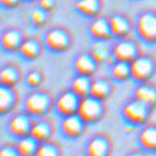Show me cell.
Masks as SVG:
<instances>
[{
	"instance_id": "6da1fadb",
	"label": "cell",
	"mask_w": 156,
	"mask_h": 156,
	"mask_svg": "<svg viewBox=\"0 0 156 156\" xmlns=\"http://www.w3.org/2000/svg\"><path fill=\"white\" fill-rule=\"evenodd\" d=\"M53 107V101L47 92H32L25 98L23 108L31 116H44Z\"/></svg>"
},
{
	"instance_id": "7a4b0ae2",
	"label": "cell",
	"mask_w": 156,
	"mask_h": 156,
	"mask_svg": "<svg viewBox=\"0 0 156 156\" xmlns=\"http://www.w3.org/2000/svg\"><path fill=\"white\" fill-rule=\"evenodd\" d=\"M152 108H150L147 105L133 98L122 107V118L130 125H142L148 120Z\"/></svg>"
},
{
	"instance_id": "3957f363",
	"label": "cell",
	"mask_w": 156,
	"mask_h": 156,
	"mask_svg": "<svg viewBox=\"0 0 156 156\" xmlns=\"http://www.w3.org/2000/svg\"><path fill=\"white\" fill-rule=\"evenodd\" d=\"M77 115L83 119L85 124L96 122L103 116V105L102 101L88 96L80 99V105L77 108Z\"/></svg>"
},
{
	"instance_id": "277c9868",
	"label": "cell",
	"mask_w": 156,
	"mask_h": 156,
	"mask_svg": "<svg viewBox=\"0 0 156 156\" xmlns=\"http://www.w3.org/2000/svg\"><path fill=\"white\" fill-rule=\"evenodd\" d=\"M80 97L75 94L72 90H67L62 93L61 96L55 99L54 102V110L57 111L59 115L65 116H70V115H75L77 114V108L80 105Z\"/></svg>"
},
{
	"instance_id": "5b68a950",
	"label": "cell",
	"mask_w": 156,
	"mask_h": 156,
	"mask_svg": "<svg viewBox=\"0 0 156 156\" xmlns=\"http://www.w3.org/2000/svg\"><path fill=\"white\" fill-rule=\"evenodd\" d=\"M155 63L150 57H138L130 62V74L134 80L146 83L154 75Z\"/></svg>"
},
{
	"instance_id": "8992f818",
	"label": "cell",
	"mask_w": 156,
	"mask_h": 156,
	"mask_svg": "<svg viewBox=\"0 0 156 156\" xmlns=\"http://www.w3.org/2000/svg\"><path fill=\"white\" fill-rule=\"evenodd\" d=\"M137 32L144 41H156V14L143 13L137 21Z\"/></svg>"
},
{
	"instance_id": "52a82bcc",
	"label": "cell",
	"mask_w": 156,
	"mask_h": 156,
	"mask_svg": "<svg viewBox=\"0 0 156 156\" xmlns=\"http://www.w3.org/2000/svg\"><path fill=\"white\" fill-rule=\"evenodd\" d=\"M112 58L116 62H133L138 57V48L133 41L130 40H120L115 44L111 52Z\"/></svg>"
},
{
	"instance_id": "ba28073f",
	"label": "cell",
	"mask_w": 156,
	"mask_h": 156,
	"mask_svg": "<svg viewBox=\"0 0 156 156\" xmlns=\"http://www.w3.org/2000/svg\"><path fill=\"white\" fill-rule=\"evenodd\" d=\"M32 124H34V122H32V116L25 111V112L14 115L13 118L10 119L9 132L12 133L14 137H18V138L30 136Z\"/></svg>"
},
{
	"instance_id": "9c48e42d",
	"label": "cell",
	"mask_w": 156,
	"mask_h": 156,
	"mask_svg": "<svg viewBox=\"0 0 156 156\" xmlns=\"http://www.w3.org/2000/svg\"><path fill=\"white\" fill-rule=\"evenodd\" d=\"M85 128V122L83 121L77 114L65 116L62 122H61V129H62L63 134L69 138H77L83 134Z\"/></svg>"
},
{
	"instance_id": "30bf717a",
	"label": "cell",
	"mask_w": 156,
	"mask_h": 156,
	"mask_svg": "<svg viewBox=\"0 0 156 156\" xmlns=\"http://www.w3.org/2000/svg\"><path fill=\"white\" fill-rule=\"evenodd\" d=\"M45 44L49 49L55 52H63L70 45V37L63 30H51L45 35Z\"/></svg>"
},
{
	"instance_id": "8fae6325",
	"label": "cell",
	"mask_w": 156,
	"mask_h": 156,
	"mask_svg": "<svg viewBox=\"0 0 156 156\" xmlns=\"http://www.w3.org/2000/svg\"><path fill=\"white\" fill-rule=\"evenodd\" d=\"M111 151V142L106 136H96L88 142V156H108Z\"/></svg>"
},
{
	"instance_id": "7c38bea8",
	"label": "cell",
	"mask_w": 156,
	"mask_h": 156,
	"mask_svg": "<svg viewBox=\"0 0 156 156\" xmlns=\"http://www.w3.org/2000/svg\"><path fill=\"white\" fill-rule=\"evenodd\" d=\"M97 61L93 58L92 54H80L77 55V58L75 59L74 67L77 75L83 76H90L93 75V72L97 69Z\"/></svg>"
},
{
	"instance_id": "4fadbf2b",
	"label": "cell",
	"mask_w": 156,
	"mask_h": 156,
	"mask_svg": "<svg viewBox=\"0 0 156 156\" xmlns=\"http://www.w3.org/2000/svg\"><path fill=\"white\" fill-rule=\"evenodd\" d=\"M134 99L147 105L150 108L156 107V88L150 84H146V83H142L136 89Z\"/></svg>"
},
{
	"instance_id": "5bb4252c",
	"label": "cell",
	"mask_w": 156,
	"mask_h": 156,
	"mask_svg": "<svg viewBox=\"0 0 156 156\" xmlns=\"http://www.w3.org/2000/svg\"><path fill=\"white\" fill-rule=\"evenodd\" d=\"M90 34L93 37H96L97 40H103V41L108 40V39L114 36L112 31H111L108 20H103V18H97L92 22Z\"/></svg>"
},
{
	"instance_id": "9a60e30c",
	"label": "cell",
	"mask_w": 156,
	"mask_h": 156,
	"mask_svg": "<svg viewBox=\"0 0 156 156\" xmlns=\"http://www.w3.org/2000/svg\"><path fill=\"white\" fill-rule=\"evenodd\" d=\"M17 103V93L10 87H2L0 89V112L8 114Z\"/></svg>"
},
{
	"instance_id": "2e32d148",
	"label": "cell",
	"mask_w": 156,
	"mask_h": 156,
	"mask_svg": "<svg viewBox=\"0 0 156 156\" xmlns=\"http://www.w3.org/2000/svg\"><path fill=\"white\" fill-rule=\"evenodd\" d=\"M108 22H110L112 35L116 37H124L129 34L132 30L130 22L125 17H122V16H112V17L108 20Z\"/></svg>"
},
{
	"instance_id": "e0dca14e",
	"label": "cell",
	"mask_w": 156,
	"mask_h": 156,
	"mask_svg": "<svg viewBox=\"0 0 156 156\" xmlns=\"http://www.w3.org/2000/svg\"><path fill=\"white\" fill-rule=\"evenodd\" d=\"M30 136L36 139L39 143H44V142H48L49 138L52 136V126L48 121H36L32 124L31 128V132H30Z\"/></svg>"
},
{
	"instance_id": "ac0fdd59",
	"label": "cell",
	"mask_w": 156,
	"mask_h": 156,
	"mask_svg": "<svg viewBox=\"0 0 156 156\" xmlns=\"http://www.w3.org/2000/svg\"><path fill=\"white\" fill-rule=\"evenodd\" d=\"M139 143L147 151H156V125H146L139 133Z\"/></svg>"
},
{
	"instance_id": "d6986e66",
	"label": "cell",
	"mask_w": 156,
	"mask_h": 156,
	"mask_svg": "<svg viewBox=\"0 0 156 156\" xmlns=\"http://www.w3.org/2000/svg\"><path fill=\"white\" fill-rule=\"evenodd\" d=\"M16 147H17V151L21 156H35L36 150L39 147V142L31 136H26L18 138Z\"/></svg>"
},
{
	"instance_id": "ffe728a7",
	"label": "cell",
	"mask_w": 156,
	"mask_h": 156,
	"mask_svg": "<svg viewBox=\"0 0 156 156\" xmlns=\"http://www.w3.org/2000/svg\"><path fill=\"white\" fill-rule=\"evenodd\" d=\"M90 87H92V81L89 79V76L77 75L75 79L72 80L71 90L75 94H77L80 98H84L90 94Z\"/></svg>"
},
{
	"instance_id": "44dd1931",
	"label": "cell",
	"mask_w": 156,
	"mask_h": 156,
	"mask_svg": "<svg viewBox=\"0 0 156 156\" xmlns=\"http://www.w3.org/2000/svg\"><path fill=\"white\" fill-rule=\"evenodd\" d=\"M22 43H23L22 36L16 30L5 31L2 36V45L5 51H17V49H20Z\"/></svg>"
},
{
	"instance_id": "7402d4cb",
	"label": "cell",
	"mask_w": 156,
	"mask_h": 156,
	"mask_svg": "<svg viewBox=\"0 0 156 156\" xmlns=\"http://www.w3.org/2000/svg\"><path fill=\"white\" fill-rule=\"evenodd\" d=\"M75 8L84 16L96 17L101 9V2L99 0H77L75 3Z\"/></svg>"
},
{
	"instance_id": "603a6c76",
	"label": "cell",
	"mask_w": 156,
	"mask_h": 156,
	"mask_svg": "<svg viewBox=\"0 0 156 156\" xmlns=\"http://www.w3.org/2000/svg\"><path fill=\"white\" fill-rule=\"evenodd\" d=\"M111 93V85L108 81H106L103 79H96L94 81H92V87H90V94L94 98L99 99V101H103L106 99Z\"/></svg>"
},
{
	"instance_id": "cb8c5ba5",
	"label": "cell",
	"mask_w": 156,
	"mask_h": 156,
	"mask_svg": "<svg viewBox=\"0 0 156 156\" xmlns=\"http://www.w3.org/2000/svg\"><path fill=\"white\" fill-rule=\"evenodd\" d=\"M0 80H2V84L4 87L13 88L20 81V71L14 66H5L2 69Z\"/></svg>"
},
{
	"instance_id": "d4e9b609",
	"label": "cell",
	"mask_w": 156,
	"mask_h": 156,
	"mask_svg": "<svg viewBox=\"0 0 156 156\" xmlns=\"http://www.w3.org/2000/svg\"><path fill=\"white\" fill-rule=\"evenodd\" d=\"M20 52L27 59H34L40 53V47L35 40H23L20 47Z\"/></svg>"
},
{
	"instance_id": "484cf974",
	"label": "cell",
	"mask_w": 156,
	"mask_h": 156,
	"mask_svg": "<svg viewBox=\"0 0 156 156\" xmlns=\"http://www.w3.org/2000/svg\"><path fill=\"white\" fill-rule=\"evenodd\" d=\"M111 74H112V77L116 80L128 79L129 76H132L130 63H128V62H115L112 65V69H111Z\"/></svg>"
},
{
	"instance_id": "4316f807",
	"label": "cell",
	"mask_w": 156,
	"mask_h": 156,
	"mask_svg": "<svg viewBox=\"0 0 156 156\" xmlns=\"http://www.w3.org/2000/svg\"><path fill=\"white\" fill-rule=\"evenodd\" d=\"M92 55H93V58L96 59L98 63H101L102 61L107 59V57L110 55V49L107 47V44H105L103 40H99L96 45L93 47Z\"/></svg>"
},
{
	"instance_id": "83f0119b",
	"label": "cell",
	"mask_w": 156,
	"mask_h": 156,
	"mask_svg": "<svg viewBox=\"0 0 156 156\" xmlns=\"http://www.w3.org/2000/svg\"><path fill=\"white\" fill-rule=\"evenodd\" d=\"M35 156H61V152L59 148L54 143L44 142V143H39Z\"/></svg>"
},
{
	"instance_id": "f1b7e54d",
	"label": "cell",
	"mask_w": 156,
	"mask_h": 156,
	"mask_svg": "<svg viewBox=\"0 0 156 156\" xmlns=\"http://www.w3.org/2000/svg\"><path fill=\"white\" fill-rule=\"evenodd\" d=\"M31 22L35 26H41L47 22V10H44L41 8L35 9L31 12Z\"/></svg>"
},
{
	"instance_id": "f546056e",
	"label": "cell",
	"mask_w": 156,
	"mask_h": 156,
	"mask_svg": "<svg viewBox=\"0 0 156 156\" xmlns=\"http://www.w3.org/2000/svg\"><path fill=\"white\" fill-rule=\"evenodd\" d=\"M26 83H27V85L31 87V88H36L40 85V83H41V75H40V72L39 71H31L27 74L26 76Z\"/></svg>"
},
{
	"instance_id": "4dcf8cb0",
	"label": "cell",
	"mask_w": 156,
	"mask_h": 156,
	"mask_svg": "<svg viewBox=\"0 0 156 156\" xmlns=\"http://www.w3.org/2000/svg\"><path fill=\"white\" fill-rule=\"evenodd\" d=\"M0 156H21L17 151V147H12V146H3L2 151H0Z\"/></svg>"
},
{
	"instance_id": "1f68e13d",
	"label": "cell",
	"mask_w": 156,
	"mask_h": 156,
	"mask_svg": "<svg viewBox=\"0 0 156 156\" xmlns=\"http://www.w3.org/2000/svg\"><path fill=\"white\" fill-rule=\"evenodd\" d=\"M40 8L41 9H44V10H49V9H52L53 8V5H54V3H53V0H40Z\"/></svg>"
},
{
	"instance_id": "d6a6232c",
	"label": "cell",
	"mask_w": 156,
	"mask_h": 156,
	"mask_svg": "<svg viewBox=\"0 0 156 156\" xmlns=\"http://www.w3.org/2000/svg\"><path fill=\"white\" fill-rule=\"evenodd\" d=\"M21 3V0H2V4L7 8H13L17 7V5Z\"/></svg>"
},
{
	"instance_id": "836d02e7",
	"label": "cell",
	"mask_w": 156,
	"mask_h": 156,
	"mask_svg": "<svg viewBox=\"0 0 156 156\" xmlns=\"http://www.w3.org/2000/svg\"><path fill=\"white\" fill-rule=\"evenodd\" d=\"M128 156H144V155H143L142 152H137V151H136V152H130Z\"/></svg>"
},
{
	"instance_id": "e575fe53",
	"label": "cell",
	"mask_w": 156,
	"mask_h": 156,
	"mask_svg": "<svg viewBox=\"0 0 156 156\" xmlns=\"http://www.w3.org/2000/svg\"><path fill=\"white\" fill-rule=\"evenodd\" d=\"M26 2H34V0H26Z\"/></svg>"
},
{
	"instance_id": "d590c367",
	"label": "cell",
	"mask_w": 156,
	"mask_h": 156,
	"mask_svg": "<svg viewBox=\"0 0 156 156\" xmlns=\"http://www.w3.org/2000/svg\"><path fill=\"white\" fill-rule=\"evenodd\" d=\"M155 156H156V151H155Z\"/></svg>"
}]
</instances>
